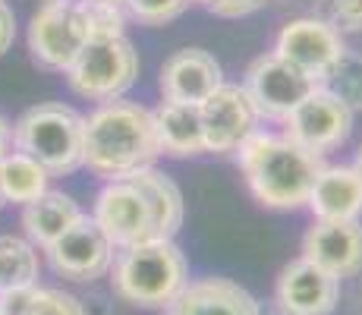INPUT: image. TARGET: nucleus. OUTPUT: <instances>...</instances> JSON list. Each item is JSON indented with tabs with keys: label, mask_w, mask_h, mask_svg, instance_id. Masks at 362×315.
Returning a JSON list of instances; mask_svg holds the SVG:
<instances>
[{
	"label": "nucleus",
	"mask_w": 362,
	"mask_h": 315,
	"mask_svg": "<svg viewBox=\"0 0 362 315\" xmlns=\"http://www.w3.org/2000/svg\"><path fill=\"white\" fill-rule=\"evenodd\" d=\"M161 158L155 117L136 101H104L82 123V164L101 180H123Z\"/></svg>",
	"instance_id": "f257e3e1"
},
{
	"label": "nucleus",
	"mask_w": 362,
	"mask_h": 315,
	"mask_svg": "<svg viewBox=\"0 0 362 315\" xmlns=\"http://www.w3.org/2000/svg\"><path fill=\"white\" fill-rule=\"evenodd\" d=\"M233 155L246 173L255 202L264 208H274V212L305 208L315 177L325 167L322 155L296 145L284 132L277 136V132L264 130H255Z\"/></svg>",
	"instance_id": "f03ea898"
},
{
	"label": "nucleus",
	"mask_w": 362,
	"mask_h": 315,
	"mask_svg": "<svg viewBox=\"0 0 362 315\" xmlns=\"http://www.w3.org/2000/svg\"><path fill=\"white\" fill-rule=\"evenodd\" d=\"M189 281L186 256L173 240H145L117 249L110 262V284L123 303L142 309H164Z\"/></svg>",
	"instance_id": "7ed1b4c3"
},
{
	"label": "nucleus",
	"mask_w": 362,
	"mask_h": 315,
	"mask_svg": "<svg viewBox=\"0 0 362 315\" xmlns=\"http://www.w3.org/2000/svg\"><path fill=\"white\" fill-rule=\"evenodd\" d=\"M82 123L86 117L69 104H38L16 120L10 142L16 151L38 161L51 177H64L82 167Z\"/></svg>",
	"instance_id": "20e7f679"
},
{
	"label": "nucleus",
	"mask_w": 362,
	"mask_h": 315,
	"mask_svg": "<svg viewBox=\"0 0 362 315\" xmlns=\"http://www.w3.org/2000/svg\"><path fill=\"white\" fill-rule=\"evenodd\" d=\"M139 76V54L127 35L117 38H95L69 63L66 82L79 98L88 101H114L132 88Z\"/></svg>",
	"instance_id": "39448f33"
},
{
	"label": "nucleus",
	"mask_w": 362,
	"mask_h": 315,
	"mask_svg": "<svg viewBox=\"0 0 362 315\" xmlns=\"http://www.w3.org/2000/svg\"><path fill=\"white\" fill-rule=\"evenodd\" d=\"M249 101H252L259 120H287L290 114L318 88L312 76H305L290 60L277 57L274 51L262 54L249 63L246 79H243Z\"/></svg>",
	"instance_id": "423d86ee"
},
{
	"label": "nucleus",
	"mask_w": 362,
	"mask_h": 315,
	"mask_svg": "<svg viewBox=\"0 0 362 315\" xmlns=\"http://www.w3.org/2000/svg\"><path fill=\"white\" fill-rule=\"evenodd\" d=\"M88 45V32L76 10V0H47L29 23L32 60L45 69L66 73L69 63Z\"/></svg>",
	"instance_id": "0eeeda50"
},
{
	"label": "nucleus",
	"mask_w": 362,
	"mask_h": 315,
	"mask_svg": "<svg viewBox=\"0 0 362 315\" xmlns=\"http://www.w3.org/2000/svg\"><path fill=\"white\" fill-rule=\"evenodd\" d=\"M199 114L202 132H205V151L211 155H233L259 130V114H255L246 88L236 82H221L199 104Z\"/></svg>",
	"instance_id": "6e6552de"
},
{
	"label": "nucleus",
	"mask_w": 362,
	"mask_h": 315,
	"mask_svg": "<svg viewBox=\"0 0 362 315\" xmlns=\"http://www.w3.org/2000/svg\"><path fill=\"white\" fill-rule=\"evenodd\" d=\"M350 132H353V110L322 86L284 120V136H290L296 145H303V149L315 151L322 158L328 151L340 149L350 139Z\"/></svg>",
	"instance_id": "1a4fd4ad"
},
{
	"label": "nucleus",
	"mask_w": 362,
	"mask_h": 315,
	"mask_svg": "<svg viewBox=\"0 0 362 315\" xmlns=\"http://www.w3.org/2000/svg\"><path fill=\"white\" fill-rule=\"evenodd\" d=\"M346 45L344 35L337 29H331L325 19L318 16H303L287 23L274 38V54L284 60H290L293 67H299L305 76L322 86L325 76L334 69V63L344 57Z\"/></svg>",
	"instance_id": "9d476101"
},
{
	"label": "nucleus",
	"mask_w": 362,
	"mask_h": 315,
	"mask_svg": "<svg viewBox=\"0 0 362 315\" xmlns=\"http://www.w3.org/2000/svg\"><path fill=\"white\" fill-rule=\"evenodd\" d=\"M92 218L104 230V236L114 243V249L155 240L148 199L132 180H107L95 199Z\"/></svg>",
	"instance_id": "9b49d317"
},
{
	"label": "nucleus",
	"mask_w": 362,
	"mask_h": 315,
	"mask_svg": "<svg viewBox=\"0 0 362 315\" xmlns=\"http://www.w3.org/2000/svg\"><path fill=\"white\" fill-rule=\"evenodd\" d=\"M45 252L51 268L69 281H98L107 275L110 262H114V243L104 236L95 218H86V214Z\"/></svg>",
	"instance_id": "f8f14e48"
},
{
	"label": "nucleus",
	"mask_w": 362,
	"mask_h": 315,
	"mask_svg": "<svg viewBox=\"0 0 362 315\" xmlns=\"http://www.w3.org/2000/svg\"><path fill=\"white\" fill-rule=\"evenodd\" d=\"M340 299V277L328 275L309 258H293L274 284V306L281 315H331Z\"/></svg>",
	"instance_id": "ddd939ff"
},
{
	"label": "nucleus",
	"mask_w": 362,
	"mask_h": 315,
	"mask_svg": "<svg viewBox=\"0 0 362 315\" xmlns=\"http://www.w3.org/2000/svg\"><path fill=\"white\" fill-rule=\"evenodd\" d=\"M303 258L315 262L334 277L362 271V224L359 221H315L303 236Z\"/></svg>",
	"instance_id": "4468645a"
},
{
	"label": "nucleus",
	"mask_w": 362,
	"mask_h": 315,
	"mask_svg": "<svg viewBox=\"0 0 362 315\" xmlns=\"http://www.w3.org/2000/svg\"><path fill=\"white\" fill-rule=\"evenodd\" d=\"M221 82H224V69L214 60V54L202 51V47L173 51L164 60L161 76H158L161 101H180V104H202Z\"/></svg>",
	"instance_id": "2eb2a0df"
},
{
	"label": "nucleus",
	"mask_w": 362,
	"mask_h": 315,
	"mask_svg": "<svg viewBox=\"0 0 362 315\" xmlns=\"http://www.w3.org/2000/svg\"><path fill=\"white\" fill-rule=\"evenodd\" d=\"M164 315H262V306L246 287L230 277H196L164 306Z\"/></svg>",
	"instance_id": "dca6fc26"
},
{
	"label": "nucleus",
	"mask_w": 362,
	"mask_h": 315,
	"mask_svg": "<svg viewBox=\"0 0 362 315\" xmlns=\"http://www.w3.org/2000/svg\"><path fill=\"white\" fill-rule=\"evenodd\" d=\"M315 221H359L362 214V177L353 164L322 167L305 202Z\"/></svg>",
	"instance_id": "f3484780"
},
{
	"label": "nucleus",
	"mask_w": 362,
	"mask_h": 315,
	"mask_svg": "<svg viewBox=\"0 0 362 315\" xmlns=\"http://www.w3.org/2000/svg\"><path fill=\"white\" fill-rule=\"evenodd\" d=\"M151 117H155V132H158L161 155H170V158L205 155V132H202L199 104L161 101L151 110Z\"/></svg>",
	"instance_id": "a211bd4d"
},
{
	"label": "nucleus",
	"mask_w": 362,
	"mask_h": 315,
	"mask_svg": "<svg viewBox=\"0 0 362 315\" xmlns=\"http://www.w3.org/2000/svg\"><path fill=\"white\" fill-rule=\"evenodd\" d=\"M123 180H132L142 195L148 199V208H151V227H155V240H173L177 230L183 227V193L180 186L167 177L164 171H158L155 164L142 167V171L129 173Z\"/></svg>",
	"instance_id": "6ab92c4d"
},
{
	"label": "nucleus",
	"mask_w": 362,
	"mask_h": 315,
	"mask_svg": "<svg viewBox=\"0 0 362 315\" xmlns=\"http://www.w3.org/2000/svg\"><path fill=\"white\" fill-rule=\"evenodd\" d=\"M79 218H82L79 202L66 193H51V189L23 208L25 236L41 249H47L54 240H60Z\"/></svg>",
	"instance_id": "aec40b11"
},
{
	"label": "nucleus",
	"mask_w": 362,
	"mask_h": 315,
	"mask_svg": "<svg viewBox=\"0 0 362 315\" xmlns=\"http://www.w3.org/2000/svg\"><path fill=\"white\" fill-rule=\"evenodd\" d=\"M47 180H51V173L23 151H6L0 158V195H4V202L29 205L47 193Z\"/></svg>",
	"instance_id": "412c9836"
},
{
	"label": "nucleus",
	"mask_w": 362,
	"mask_h": 315,
	"mask_svg": "<svg viewBox=\"0 0 362 315\" xmlns=\"http://www.w3.org/2000/svg\"><path fill=\"white\" fill-rule=\"evenodd\" d=\"M38 284V252L19 236H0V293Z\"/></svg>",
	"instance_id": "4be33fe9"
},
{
	"label": "nucleus",
	"mask_w": 362,
	"mask_h": 315,
	"mask_svg": "<svg viewBox=\"0 0 362 315\" xmlns=\"http://www.w3.org/2000/svg\"><path fill=\"white\" fill-rule=\"evenodd\" d=\"M322 88H328L334 98H340L353 114L362 110V54L346 47L344 57L334 63V69L325 76Z\"/></svg>",
	"instance_id": "5701e85b"
},
{
	"label": "nucleus",
	"mask_w": 362,
	"mask_h": 315,
	"mask_svg": "<svg viewBox=\"0 0 362 315\" xmlns=\"http://www.w3.org/2000/svg\"><path fill=\"white\" fill-rule=\"evenodd\" d=\"M76 10L82 16L88 41L127 35V10H123V4H110V0H76Z\"/></svg>",
	"instance_id": "b1692460"
},
{
	"label": "nucleus",
	"mask_w": 362,
	"mask_h": 315,
	"mask_svg": "<svg viewBox=\"0 0 362 315\" xmlns=\"http://www.w3.org/2000/svg\"><path fill=\"white\" fill-rule=\"evenodd\" d=\"M127 13L142 25H167L183 16L189 0H123Z\"/></svg>",
	"instance_id": "393cba45"
},
{
	"label": "nucleus",
	"mask_w": 362,
	"mask_h": 315,
	"mask_svg": "<svg viewBox=\"0 0 362 315\" xmlns=\"http://www.w3.org/2000/svg\"><path fill=\"white\" fill-rule=\"evenodd\" d=\"M23 315H88V312L82 309V303L73 293L54 290V287H35Z\"/></svg>",
	"instance_id": "a878e982"
},
{
	"label": "nucleus",
	"mask_w": 362,
	"mask_h": 315,
	"mask_svg": "<svg viewBox=\"0 0 362 315\" xmlns=\"http://www.w3.org/2000/svg\"><path fill=\"white\" fill-rule=\"evenodd\" d=\"M318 19L344 32H362V0H318Z\"/></svg>",
	"instance_id": "bb28decb"
},
{
	"label": "nucleus",
	"mask_w": 362,
	"mask_h": 315,
	"mask_svg": "<svg viewBox=\"0 0 362 315\" xmlns=\"http://www.w3.org/2000/svg\"><path fill=\"white\" fill-rule=\"evenodd\" d=\"M268 0H211L208 10L214 16H224V19H240V16H249V13L262 10Z\"/></svg>",
	"instance_id": "cd10ccee"
},
{
	"label": "nucleus",
	"mask_w": 362,
	"mask_h": 315,
	"mask_svg": "<svg viewBox=\"0 0 362 315\" xmlns=\"http://www.w3.org/2000/svg\"><path fill=\"white\" fill-rule=\"evenodd\" d=\"M13 38H16V19H13V10L0 0V54L10 51Z\"/></svg>",
	"instance_id": "c85d7f7f"
},
{
	"label": "nucleus",
	"mask_w": 362,
	"mask_h": 315,
	"mask_svg": "<svg viewBox=\"0 0 362 315\" xmlns=\"http://www.w3.org/2000/svg\"><path fill=\"white\" fill-rule=\"evenodd\" d=\"M10 132H13V126L4 120V117H0V142H6L10 145Z\"/></svg>",
	"instance_id": "c756f323"
},
{
	"label": "nucleus",
	"mask_w": 362,
	"mask_h": 315,
	"mask_svg": "<svg viewBox=\"0 0 362 315\" xmlns=\"http://www.w3.org/2000/svg\"><path fill=\"white\" fill-rule=\"evenodd\" d=\"M353 167H356L359 177H362V145H359V151H356V161H353Z\"/></svg>",
	"instance_id": "7c9ffc66"
},
{
	"label": "nucleus",
	"mask_w": 362,
	"mask_h": 315,
	"mask_svg": "<svg viewBox=\"0 0 362 315\" xmlns=\"http://www.w3.org/2000/svg\"><path fill=\"white\" fill-rule=\"evenodd\" d=\"M6 149H10V145H6V142H0V158L6 155Z\"/></svg>",
	"instance_id": "2f4dec72"
},
{
	"label": "nucleus",
	"mask_w": 362,
	"mask_h": 315,
	"mask_svg": "<svg viewBox=\"0 0 362 315\" xmlns=\"http://www.w3.org/2000/svg\"><path fill=\"white\" fill-rule=\"evenodd\" d=\"M189 4H202V6H208V4H211V0H189Z\"/></svg>",
	"instance_id": "473e14b6"
},
{
	"label": "nucleus",
	"mask_w": 362,
	"mask_h": 315,
	"mask_svg": "<svg viewBox=\"0 0 362 315\" xmlns=\"http://www.w3.org/2000/svg\"><path fill=\"white\" fill-rule=\"evenodd\" d=\"M4 205H6V202H4V195H0V208H4Z\"/></svg>",
	"instance_id": "72a5a7b5"
},
{
	"label": "nucleus",
	"mask_w": 362,
	"mask_h": 315,
	"mask_svg": "<svg viewBox=\"0 0 362 315\" xmlns=\"http://www.w3.org/2000/svg\"><path fill=\"white\" fill-rule=\"evenodd\" d=\"M110 4H123V0H110Z\"/></svg>",
	"instance_id": "f704fd0d"
},
{
	"label": "nucleus",
	"mask_w": 362,
	"mask_h": 315,
	"mask_svg": "<svg viewBox=\"0 0 362 315\" xmlns=\"http://www.w3.org/2000/svg\"><path fill=\"white\" fill-rule=\"evenodd\" d=\"M0 315H6V312H0Z\"/></svg>",
	"instance_id": "c9c22d12"
}]
</instances>
